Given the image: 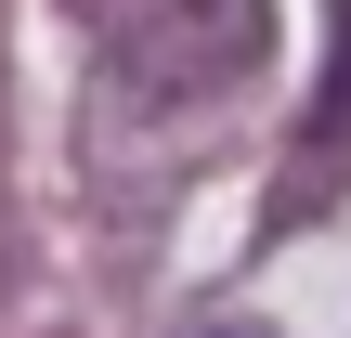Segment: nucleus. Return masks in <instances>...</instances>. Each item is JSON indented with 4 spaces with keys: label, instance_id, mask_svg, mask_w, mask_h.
Segmentation results:
<instances>
[{
    "label": "nucleus",
    "instance_id": "f257e3e1",
    "mask_svg": "<svg viewBox=\"0 0 351 338\" xmlns=\"http://www.w3.org/2000/svg\"><path fill=\"white\" fill-rule=\"evenodd\" d=\"M351 156V0H339V39H326V91H313V182H287V221H300V195H326Z\"/></svg>",
    "mask_w": 351,
    "mask_h": 338
},
{
    "label": "nucleus",
    "instance_id": "f03ea898",
    "mask_svg": "<svg viewBox=\"0 0 351 338\" xmlns=\"http://www.w3.org/2000/svg\"><path fill=\"white\" fill-rule=\"evenodd\" d=\"M208 338H274V326H208Z\"/></svg>",
    "mask_w": 351,
    "mask_h": 338
}]
</instances>
